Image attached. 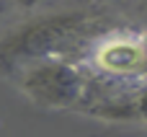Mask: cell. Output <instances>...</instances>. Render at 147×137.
<instances>
[{"mask_svg":"<svg viewBox=\"0 0 147 137\" xmlns=\"http://www.w3.org/2000/svg\"><path fill=\"white\" fill-rule=\"evenodd\" d=\"M98 8H75L31 16L0 34V75L10 78L21 65L41 57H65L80 52L101 34Z\"/></svg>","mask_w":147,"mask_h":137,"instance_id":"6da1fadb","label":"cell"},{"mask_svg":"<svg viewBox=\"0 0 147 137\" xmlns=\"http://www.w3.org/2000/svg\"><path fill=\"white\" fill-rule=\"evenodd\" d=\"M10 80L34 106L49 111H67L80 106L88 85V78L78 62L65 57H41L26 62L10 75Z\"/></svg>","mask_w":147,"mask_h":137,"instance_id":"7a4b0ae2","label":"cell"},{"mask_svg":"<svg viewBox=\"0 0 147 137\" xmlns=\"http://www.w3.org/2000/svg\"><path fill=\"white\" fill-rule=\"evenodd\" d=\"M13 3V8H21V10H34V8H39L44 0H10Z\"/></svg>","mask_w":147,"mask_h":137,"instance_id":"3957f363","label":"cell"},{"mask_svg":"<svg viewBox=\"0 0 147 137\" xmlns=\"http://www.w3.org/2000/svg\"><path fill=\"white\" fill-rule=\"evenodd\" d=\"M88 3V8H101V5H114V3H121V0H83Z\"/></svg>","mask_w":147,"mask_h":137,"instance_id":"277c9868","label":"cell"},{"mask_svg":"<svg viewBox=\"0 0 147 137\" xmlns=\"http://www.w3.org/2000/svg\"><path fill=\"white\" fill-rule=\"evenodd\" d=\"M10 8H13V3H10V0H0V21L5 18V13H8Z\"/></svg>","mask_w":147,"mask_h":137,"instance_id":"5b68a950","label":"cell"},{"mask_svg":"<svg viewBox=\"0 0 147 137\" xmlns=\"http://www.w3.org/2000/svg\"><path fill=\"white\" fill-rule=\"evenodd\" d=\"M134 8H137V13H140V16H145V18H147V0H137V3H134Z\"/></svg>","mask_w":147,"mask_h":137,"instance_id":"8992f818","label":"cell"}]
</instances>
